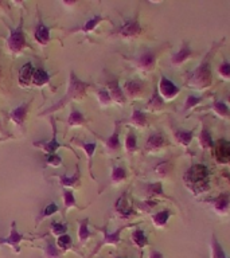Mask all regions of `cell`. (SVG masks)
Listing matches in <instances>:
<instances>
[{"label": "cell", "instance_id": "ffe728a7", "mask_svg": "<svg viewBox=\"0 0 230 258\" xmlns=\"http://www.w3.org/2000/svg\"><path fill=\"white\" fill-rule=\"evenodd\" d=\"M214 209L217 213H226L230 207V194L223 192L219 194L215 199L213 201Z\"/></svg>", "mask_w": 230, "mask_h": 258}, {"label": "cell", "instance_id": "ba28073f", "mask_svg": "<svg viewBox=\"0 0 230 258\" xmlns=\"http://www.w3.org/2000/svg\"><path fill=\"white\" fill-rule=\"evenodd\" d=\"M119 35L123 38H135V36L140 35L141 26L140 22L137 19L127 20L125 23L121 24V27L119 28Z\"/></svg>", "mask_w": 230, "mask_h": 258}, {"label": "cell", "instance_id": "484cf974", "mask_svg": "<svg viewBox=\"0 0 230 258\" xmlns=\"http://www.w3.org/2000/svg\"><path fill=\"white\" fill-rule=\"evenodd\" d=\"M163 106H164V100L160 97L159 88H155L152 92V96L147 102V108L151 109V110H155V109H161Z\"/></svg>", "mask_w": 230, "mask_h": 258}, {"label": "cell", "instance_id": "d6986e66", "mask_svg": "<svg viewBox=\"0 0 230 258\" xmlns=\"http://www.w3.org/2000/svg\"><path fill=\"white\" fill-rule=\"evenodd\" d=\"M34 73H35V69L32 66L31 62H27V63L23 64V68L20 69L19 72V82L23 86H27L30 82H32V77H34Z\"/></svg>", "mask_w": 230, "mask_h": 258}, {"label": "cell", "instance_id": "30bf717a", "mask_svg": "<svg viewBox=\"0 0 230 258\" xmlns=\"http://www.w3.org/2000/svg\"><path fill=\"white\" fill-rule=\"evenodd\" d=\"M165 145H168V141H167V137L164 136V133L155 132L152 135H149V137L147 139L145 148L148 151H159V149L164 148Z\"/></svg>", "mask_w": 230, "mask_h": 258}, {"label": "cell", "instance_id": "f35d334b", "mask_svg": "<svg viewBox=\"0 0 230 258\" xmlns=\"http://www.w3.org/2000/svg\"><path fill=\"white\" fill-rule=\"evenodd\" d=\"M213 110L217 113L219 117H230V109L227 108V105L222 101H214Z\"/></svg>", "mask_w": 230, "mask_h": 258}, {"label": "cell", "instance_id": "1f68e13d", "mask_svg": "<svg viewBox=\"0 0 230 258\" xmlns=\"http://www.w3.org/2000/svg\"><path fill=\"white\" fill-rule=\"evenodd\" d=\"M60 179V183L65 187H74L80 181V169L77 168L76 173L73 176H66V175H54Z\"/></svg>", "mask_w": 230, "mask_h": 258}, {"label": "cell", "instance_id": "52a82bcc", "mask_svg": "<svg viewBox=\"0 0 230 258\" xmlns=\"http://www.w3.org/2000/svg\"><path fill=\"white\" fill-rule=\"evenodd\" d=\"M179 92H181V89L178 88L172 81L168 80L165 76L160 77V82H159V93H160L161 98L171 100V98H174V97L177 96Z\"/></svg>", "mask_w": 230, "mask_h": 258}, {"label": "cell", "instance_id": "9c48e42d", "mask_svg": "<svg viewBox=\"0 0 230 258\" xmlns=\"http://www.w3.org/2000/svg\"><path fill=\"white\" fill-rule=\"evenodd\" d=\"M193 56V50H191V46H190L189 42H183L179 48V51H177L171 56V63L174 66H181L182 63H185L186 60L190 59Z\"/></svg>", "mask_w": 230, "mask_h": 258}, {"label": "cell", "instance_id": "e575fe53", "mask_svg": "<svg viewBox=\"0 0 230 258\" xmlns=\"http://www.w3.org/2000/svg\"><path fill=\"white\" fill-rule=\"evenodd\" d=\"M77 144L80 145L81 148L84 149L85 153H86V156H88L89 160V168L92 169V159L93 155H94V151H96L97 144L93 141V143H84V141H77Z\"/></svg>", "mask_w": 230, "mask_h": 258}, {"label": "cell", "instance_id": "6da1fadb", "mask_svg": "<svg viewBox=\"0 0 230 258\" xmlns=\"http://www.w3.org/2000/svg\"><path fill=\"white\" fill-rule=\"evenodd\" d=\"M218 43L213 44V47L210 50L206 56L202 59L201 64L190 74L187 85L190 88L194 89H206L211 85V56H213L214 50L217 48Z\"/></svg>", "mask_w": 230, "mask_h": 258}, {"label": "cell", "instance_id": "d590c367", "mask_svg": "<svg viewBox=\"0 0 230 258\" xmlns=\"http://www.w3.org/2000/svg\"><path fill=\"white\" fill-rule=\"evenodd\" d=\"M125 177H127V171H125V168H123L120 165H114L112 169V175H110V181L117 184V183L125 180Z\"/></svg>", "mask_w": 230, "mask_h": 258}, {"label": "cell", "instance_id": "e0dca14e", "mask_svg": "<svg viewBox=\"0 0 230 258\" xmlns=\"http://www.w3.org/2000/svg\"><path fill=\"white\" fill-rule=\"evenodd\" d=\"M124 92L125 96L132 97V98L141 96L143 92H144V84L137 80H128L124 84Z\"/></svg>", "mask_w": 230, "mask_h": 258}, {"label": "cell", "instance_id": "83f0119b", "mask_svg": "<svg viewBox=\"0 0 230 258\" xmlns=\"http://www.w3.org/2000/svg\"><path fill=\"white\" fill-rule=\"evenodd\" d=\"M61 251L58 250V246L54 243V241H51L50 238L46 239V247H44L43 257L42 258H60Z\"/></svg>", "mask_w": 230, "mask_h": 258}, {"label": "cell", "instance_id": "ac0fdd59", "mask_svg": "<svg viewBox=\"0 0 230 258\" xmlns=\"http://www.w3.org/2000/svg\"><path fill=\"white\" fill-rule=\"evenodd\" d=\"M34 36H35V39L38 43L47 44L48 42H50V28H48L44 23L39 22V23L36 24Z\"/></svg>", "mask_w": 230, "mask_h": 258}, {"label": "cell", "instance_id": "5bb4252c", "mask_svg": "<svg viewBox=\"0 0 230 258\" xmlns=\"http://www.w3.org/2000/svg\"><path fill=\"white\" fill-rule=\"evenodd\" d=\"M114 209H116V211L120 214L121 217H124V218L132 217L133 214H135L133 207L129 205L128 198H127V192L123 194V195L117 199L116 205H114Z\"/></svg>", "mask_w": 230, "mask_h": 258}, {"label": "cell", "instance_id": "60d3db41", "mask_svg": "<svg viewBox=\"0 0 230 258\" xmlns=\"http://www.w3.org/2000/svg\"><path fill=\"white\" fill-rule=\"evenodd\" d=\"M62 199H64V205L66 210L70 209V207H76L77 206L76 198H74L72 191H69V189H64V192H62Z\"/></svg>", "mask_w": 230, "mask_h": 258}, {"label": "cell", "instance_id": "d6a6232c", "mask_svg": "<svg viewBox=\"0 0 230 258\" xmlns=\"http://www.w3.org/2000/svg\"><path fill=\"white\" fill-rule=\"evenodd\" d=\"M89 219L85 218L82 221H80V229H78V241L81 245H84L85 242L88 241V238L90 237V231H89Z\"/></svg>", "mask_w": 230, "mask_h": 258}, {"label": "cell", "instance_id": "277c9868", "mask_svg": "<svg viewBox=\"0 0 230 258\" xmlns=\"http://www.w3.org/2000/svg\"><path fill=\"white\" fill-rule=\"evenodd\" d=\"M7 44L8 50L11 51V54H18L26 46V38H24L23 32V23L20 22V24L14 30H10V34H8L7 38Z\"/></svg>", "mask_w": 230, "mask_h": 258}, {"label": "cell", "instance_id": "ab89813d", "mask_svg": "<svg viewBox=\"0 0 230 258\" xmlns=\"http://www.w3.org/2000/svg\"><path fill=\"white\" fill-rule=\"evenodd\" d=\"M125 149H127V152H135L137 149V137L132 131H129L128 135H127V139H125Z\"/></svg>", "mask_w": 230, "mask_h": 258}, {"label": "cell", "instance_id": "f546056e", "mask_svg": "<svg viewBox=\"0 0 230 258\" xmlns=\"http://www.w3.org/2000/svg\"><path fill=\"white\" fill-rule=\"evenodd\" d=\"M132 242L137 247H145V246L148 245V237H147V234L143 231L141 229H136L135 231L132 233Z\"/></svg>", "mask_w": 230, "mask_h": 258}, {"label": "cell", "instance_id": "cb8c5ba5", "mask_svg": "<svg viewBox=\"0 0 230 258\" xmlns=\"http://www.w3.org/2000/svg\"><path fill=\"white\" fill-rule=\"evenodd\" d=\"M199 143H201V147L203 149L214 148L213 137H211V133H210L209 128H207L206 125L202 126V131L201 133H199Z\"/></svg>", "mask_w": 230, "mask_h": 258}, {"label": "cell", "instance_id": "f907efd6", "mask_svg": "<svg viewBox=\"0 0 230 258\" xmlns=\"http://www.w3.org/2000/svg\"><path fill=\"white\" fill-rule=\"evenodd\" d=\"M227 101H229V104H230V96H229V97H227Z\"/></svg>", "mask_w": 230, "mask_h": 258}, {"label": "cell", "instance_id": "44dd1931", "mask_svg": "<svg viewBox=\"0 0 230 258\" xmlns=\"http://www.w3.org/2000/svg\"><path fill=\"white\" fill-rule=\"evenodd\" d=\"M129 124L133 125L137 129H143L148 125V121H147L145 114L141 112L140 109H133L132 116L129 118Z\"/></svg>", "mask_w": 230, "mask_h": 258}, {"label": "cell", "instance_id": "d4e9b609", "mask_svg": "<svg viewBox=\"0 0 230 258\" xmlns=\"http://www.w3.org/2000/svg\"><path fill=\"white\" fill-rule=\"evenodd\" d=\"M145 191H147V198L148 199H152L155 197H161L165 198V194L163 191V184L160 181H156V183H149L147 187H145Z\"/></svg>", "mask_w": 230, "mask_h": 258}, {"label": "cell", "instance_id": "8d00e7d4", "mask_svg": "<svg viewBox=\"0 0 230 258\" xmlns=\"http://www.w3.org/2000/svg\"><path fill=\"white\" fill-rule=\"evenodd\" d=\"M211 257L213 258H227L226 257L225 251L222 249L221 243L217 241L215 235L211 237Z\"/></svg>", "mask_w": 230, "mask_h": 258}, {"label": "cell", "instance_id": "f6af8a7d", "mask_svg": "<svg viewBox=\"0 0 230 258\" xmlns=\"http://www.w3.org/2000/svg\"><path fill=\"white\" fill-rule=\"evenodd\" d=\"M68 231V226L65 225V223H60V222H52L51 223V233L56 237H61V235H64Z\"/></svg>", "mask_w": 230, "mask_h": 258}, {"label": "cell", "instance_id": "b9f144b4", "mask_svg": "<svg viewBox=\"0 0 230 258\" xmlns=\"http://www.w3.org/2000/svg\"><path fill=\"white\" fill-rule=\"evenodd\" d=\"M56 246L61 247L62 251L68 250L69 247H72V237L69 234H64V235L58 237V239H56Z\"/></svg>", "mask_w": 230, "mask_h": 258}, {"label": "cell", "instance_id": "2e32d148", "mask_svg": "<svg viewBox=\"0 0 230 258\" xmlns=\"http://www.w3.org/2000/svg\"><path fill=\"white\" fill-rule=\"evenodd\" d=\"M120 121H116V126L110 136L105 140V148L109 152H116L120 149Z\"/></svg>", "mask_w": 230, "mask_h": 258}, {"label": "cell", "instance_id": "8fae6325", "mask_svg": "<svg viewBox=\"0 0 230 258\" xmlns=\"http://www.w3.org/2000/svg\"><path fill=\"white\" fill-rule=\"evenodd\" d=\"M106 86H108L106 89H108L112 101H114V102L119 105H124L127 100H125V94L123 93V89H121L120 85H119V80H117V78L109 80Z\"/></svg>", "mask_w": 230, "mask_h": 258}, {"label": "cell", "instance_id": "74e56055", "mask_svg": "<svg viewBox=\"0 0 230 258\" xmlns=\"http://www.w3.org/2000/svg\"><path fill=\"white\" fill-rule=\"evenodd\" d=\"M56 211H58V205L56 203H54V202H51V203H48L46 207L43 209V211L40 213V215L38 218H36V225L39 223L40 221H43L44 218H48L51 217L52 214H55Z\"/></svg>", "mask_w": 230, "mask_h": 258}, {"label": "cell", "instance_id": "bcb514c9", "mask_svg": "<svg viewBox=\"0 0 230 258\" xmlns=\"http://www.w3.org/2000/svg\"><path fill=\"white\" fill-rule=\"evenodd\" d=\"M218 73H219L223 78H230V62L223 60L221 66L218 68Z\"/></svg>", "mask_w": 230, "mask_h": 258}, {"label": "cell", "instance_id": "7bdbcfd3", "mask_svg": "<svg viewBox=\"0 0 230 258\" xmlns=\"http://www.w3.org/2000/svg\"><path fill=\"white\" fill-rule=\"evenodd\" d=\"M97 96H98V101H100L101 105H109L112 102V98H110V94H109L108 89L106 88H101L98 92H97Z\"/></svg>", "mask_w": 230, "mask_h": 258}, {"label": "cell", "instance_id": "4316f807", "mask_svg": "<svg viewBox=\"0 0 230 258\" xmlns=\"http://www.w3.org/2000/svg\"><path fill=\"white\" fill-rule=\"evenodd\" d=\"M104 20V18L100 15H96L93 16L92 19H89L88 22H85L84 26H80V27L74 28L73 31H81V32H85V34H88V32H92L94 28L97 27V24L100 23V22H102Z\"/></svg>", "mask_w": 230, "mask_h": 258}, {"label": "cell", "instance_id": "4fadbf2b", "mask_svg": "<svg viewBox=\"0 0 230 258\" xmlns=\"http://www.w3.org/2000/svg\"><path fill=\"white\" fill-rule=\"evenodd\" d=\"M137 68L143 72H149L152 70L155 63H156V54L153 51H145L140 56L136 58Z\"/></svg>", "mask_w": 230, "mask_h": 258}, {"label": "cell", "instance_id": "7c38bea8", "mask_svg": "<svg viewBox=\"0 0 230 258\" xmlns=\"http://www.w3.org/2000/svg\"><path fill=\"white\" fill-rule=\"evenodd\" d=\"M52 129H54V136H52L51 140L35 141V143H34V145H35V147H39V148H42L44 152L48 153V155H54V153L56 152V149L62 147V145H61V143H58V140H56L55 121H52Z\"/></svg>", "mask_w": 230, "mask_h": 258}, {"label": "cell", "instance_id": "4dcf8cb0", "mask_svg": "<svg viewBox=\"0 0 230 258\" xmlns=\"http://www.w3.org/2000/svg\"><path fill=\"white\" fill-rule=\"evenodd\" d=\"M169 217H171L169 210H163V211H159V213L153 214L151 219H152L153 225L157 226V227H163V226L167 225Z\"/></svg>", "mask_w": 230, "mask_h": 258}, {"label": "cell", "instance_id": "836d02e7", "mask_svg": "<svg viewBox=\"0 0 230 258\" xmlns=\"http://www.w3.org/2000/svg\"><path fill=\"white\" fill-rule=\"evenodd\" d=\"M48 81H50L48 73L44 72L43 69H36L34 77H32V84L36 85V86H42V85L47 84Z\"/></svg>", "mask_w": 230, "mask_h": 258}, {"label": "cell", "instance_id": "681fc988", "mask_svg": "<svg viewBox=\"0 0 230 258\" xmlns=\"http://www.w3.org/2000/svg\"><path fill=\"white\" fill-rule=\"evenodd\" d=\"M149 258H164V257H163V254H161L160 251H157V250H152V251H151V255H149Z\"/></svg>", "mask_w": 230, "mask_h": 258}, {"label": "cell", "instance_id": "f1b7e54d", "mask_svg": "<svg viewBox=\"0 0 230 258\" xmlns=\"http://www.w3.org/2000/svg\"><path fill=\"white\" fill-rule=\"evenodd\" d=\"M85 122V116L78 110V109L73 108L70 114L68 117V125L69 126H80V125H84Z\"/></svg>", "mask_w": 230, "mask_h": 258}, {"label": "cell", "instance_id": "7dc6e473", "mask_svg": "<svg viewBox=\"0 0 230 258\" xmlns=\"http://www.w3.org/2000/svg\"><path fill=\"white\" fill-rule=\"evenodd\" d=\"M169 169H171V164H169V161H163V163H160V164L156 167L157 173H159L160 176H164L165 173H168Z\"/></svg>", "mask_w": 230, "mask_h": 258}, {"label": "cell", "instance_id": "8992f818", "mask_svg": "<svg viewBox=\"0 0 230 258\" xmlns=\"http://www.w3.org/2000/svg\"><path fill=\"white\" fill-rule=\"evenodd\" d=\"M125 227H127V226H121V227H119L117 230H114L113 233H109L108 227H106V226H104V227H97V229L101 230V231L104 233V239H102V241L98 243L97 249L93 251V254H96L97 251H98V250H100L101 247H102V246H105V245H119V243H120V241H121V237H120L121 231H123ZM93 254H92V255H93Z\"/></svg>", "mask_w": 230, "mask_h": 258}, {"label": "cell", "instance_id": "9a60e30c", "mask_svg": "<svg viewBox=\"0 0 230 258\" xmlns=\"http://www.w3.org/2000/svg\"><path fill=\"white\" fill-rule=\"evenodd\" d=\"M28 106H30V102H24V104L16 106V108H14L11 112H10L11 120L14 121L18 126H23L26 116H27Z\"/></svg>", "mask_w": 230, "mask_h": 258}, {"label": "cell", "instance_id": "7a4b0ae2", "mask_svg": "<svg viewBox=\"0 0 230 258\" xmlns=\"http://www.w3.org/2000/svg\"><path fill=\"white\" fill-rule=\"evenodd\" d=\"M89 88V84L84 82V81H81L78 77L76 76V73L70 72V80H69V86H68V92L65 94L62 98H61L56 104H54L50 109L47 110H44L42 114H47V113H51L54 110H58L62 106L70 102L73 100H80L82 97L85 96V93H86V89Z\"/></svg>", "mask_w": 230, "mask_h": 258}, {"label": "cell", "instance_id": "c3c4849f", "mask_svg": "<svg viewBox=\"0 0 230 258\" xmlns=\"http://www.w3.org/2000/svg\"><path fill=\"white\" fill-rule=\"evenodd\" d=\"M61 164H62V159H61V156H58L56 153H54V155H48L47 165H52V167H60Z\"/></svg>", "mask_w": 230, "mask_h": 258}, {"label": "cell", "instance_id": "5b68a950", "mask_svg": "<svg viewBox=\"0 0 230 258\" xmlns=\"http://www.w3.org/2000/svg\"><path fill=\"white\" fill-rule=\"evenodd\" d=\"M23 239H27V241H30V239H32V238H26L23 235V234L18 233V230H16V222L14 221L11 223V233H10V235L6 238H0V245H10L14 249V251L15 253H19L20 251V242L23 241Z\"/></svg>", "mask_w": 230, "mask_h": 258}, {"label": "cell", "instance_id": "603a6c76", "mask_svg": "<svg viewBox=\"0 0 230 258\" xmlns=\"http://www.w3.org/2000/svg\"><path fill=\"white\" fill-rule=\"evenodd\" d=\"M217 159L221 163H230V143L229 141H219L217 149Z\"/></svg>", "mask_w": 230, "mask_h": 258}, {"label": "cell", "instance_id": "ee69618b", "mask_svg": "<svg viewBox=\"0 0 230 258\" xmlns=\"http://www.w3.org/2000/svg\"><path fill=\"white\" fill-rule=\"evenodd\" d=\"M202 100H203V97L194 96V94H191V96H189L187 98H186L185 105H183V109H185V110H190V109H193L195 105L199 104Z\"/></svg>", "mask_w": 230, "mask_h": 258}, {"label": "cell", "instance_id": "7402d4cb", "mask_svg": "<svg viewBox=\"0 0 230 258\" xmlns=\"http://www.w3.org/2000/svg\"><path fill=\"white\" fill-rule=\"evenodd\" d=\"M174 136L177 139V141L183 147H189L191 140L194 137V129L191 131H183V129H175L174 131Z\"/></svg>", "mask_w": 230, "mask_h": 258}, {"label": "cell", "instance_id": "3957f363", "mask_svg": "<svg viewBox=\"0 0 230 258\" xmlns=\"http://www.w3.org/2000/svg\"><path fill=\"white\" fill-rule=\"evenodd\" d=\"M207 177H209V169H207V167L203 164H197L193 165L186 172L185 181L186 184L190 185V188L193 189L194 192H198V184H205L206 187H209Z\"/></svg>", "mask_w": 230, "mask_h": 258}]
</instances>
